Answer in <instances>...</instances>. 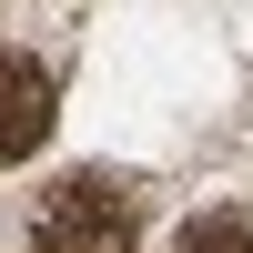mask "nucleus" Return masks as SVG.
Segmentation results:
<instances>
[{
  "instance_id": "nucleus-1",
  "label": "nucleus",
  "mask_w": 253,
  "mask_h": 253,
  "mask_svg": "<svg viewBox=\"0 0 253 253\" xmlns=\"http://www.w3.org/2000/svg\"><path fill=\"white\" fill-rule=\"evenodd\" d=\"M142 243V193L122 172H61L31 213V253H132Z\"/></svg>"
},
{
  "instance_id": "nucleus-2",
  "label": "nucleus",
  "mask_w": 253,
  "mask_h": 253,
  "mask_svg": "<svg viewBox=\"0 0 253 253\" xmlns=\"http://www.w3.org/2000/svg\"><path fill=\"white\" fill-rule=\"evenodd\" d=\"M41 132H51V71H41V61H20V51H0V172H10V162H31Z\"/></svg>"
},
{
  "instance_id": "nucleus-3",
  "label": "nucleus",
  "mask_w": 253,
  "mask_h": 253,
  "mask_svg": "<svg viewBox=\"0 0 253 253\" xmlns=\"http://www.w3.org/2000/svg\"><path fill=\"white\" fill-rule=\"evenodd\" d=\"M172 253H253V213L233 203V213H203V223H182V243Z\"/></svg>"
}]
</instances>
